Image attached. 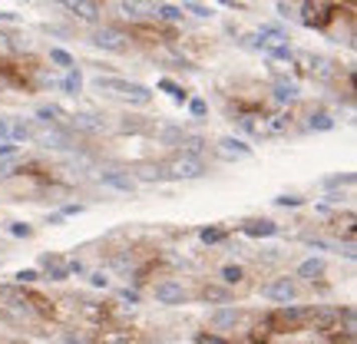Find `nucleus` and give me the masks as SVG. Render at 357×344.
Wrapping results in <instances>:
<instances>
[{"instance_id":"obj_1","label":"nucleus","mask_w":357,"mask_h":344,"mask_svg":"<svg viewBox=\"0 0 357 344\" xmlns=\"http://www.w3.org/2000/svg\"><path fill=\"white\" fill-rule=\"evenodd\" d=\"M205 176V162L195 159V156H175L166 166V179H202Z\"/></svg>"},{"instance_id":"obj_2","label":"nucleus","mask_w":357,"mask_h":344,"mask_svg":"<svg viewBox=\"0 0 357 344\" xmlns=\"http://www.w3.org/2000/svg\"><path fill=\"white\" fill-rule=\"evenodd\" d=\"M70 17H76L79 24H99L103 20V7L99 0H56Z\"/></svg>"},{"instance_id":"obj_3","label":"nucleus","mask_w":357,"mask_h":344,"mask_svg":"<svg viewBox=\"0 0 357 344\" xmlns=\"http://www.w3.org/2000/svg\"><path fill=\"white\" fill-rule=\"evenodd\" d=\"M93 47L106 50V53H123V50L129 47V37L119 27H99V30L93 33Z\"/></svg>"},{"instance_id":"obj_4","label":"nucleus","mask_w":357,"mask_h":344,"mask_svg":"<svg viewBox=\"0 0 357 344\" xmlns=\"http://www.w3.org/2000/svg\"><path fill=\"white\" fill-rule=\"evenodd\" d=\"M294 295H298V288H294L291 278H278L265 288V298H268V301H278V304H291Z\"/></svg>"},{"instance_id":"obj_5","label":"nucleus","mask_w":357,"mask_h":344,"mask_svg":"<svg viewBox=\"0 0 357 344\" xmlns=\"http://www.w3.org/2000/svg\"><path fill=\"white\" fill-rule=\"evenodd\" d=\"M119 10H123V17H129V20H149V17H156V4L152 0H119Z\"/></svg>"},{"instance_id":"obj_6","label":"nucleus","mask_w":357,"mask_h":344,"mask_svg":"<svg viewBox=\"0 0 357 344\" xmlns=\"http://www.w3.org/2000/svg\"><path fill=\"white\" fill-rule=\"evenodd\" d=\"M152 295H156L159 304H182L185 301V288L179 281H159L156 288H152Z\"/></svg>"},{"instance_id":"obj_7","label":"nucleus","mask_w":357,"mask_h":344,"mask_svg":"<svg viewBox=\"0 0 357 344\" xmlns=\"http://www.w3.org/2000/svg\"><path fill=\"white\" fill-rule=\"evenodd\" d=\"M308 318V311H301V308H294V304H278V311L271 314V324H281V328H294V324H301V321Z\"/></svg>"},{"instance_id":"obj_8","label":"nucleus","mask_w":357,"mask_h":344,"mask_svg":"<svg viewBox=\"0 0 357 344\" xmlns=\"http://www.w3.org/2000/svg\"><path fill=\"white\" fill-rule=\"evenodd\" d=\"M208 324H212V331H231L238 324V308H218V311L208 314Z\"/></svg>"},{"instance_id":"obj_9","label":"nucleus","mask_w":357,"mask_h":344,"mask_svg":"<svg viewBox=\"0 0 357 344\" xmlns=\"http://www.w3.org/2000/svg\"><path fill=\"white\" fill-rule=\"evenodd\" d=\"M218 152H222L225 159H248V156H252V146L242 143V139L225 136V139H218Z\"/></svg>"},{"instance_id":"obj_10","label":"nucleus","mask_w":357,"mask_h":344,"mask_svg":"<svg viewBox=\"0 0 357 344\" xmlns=\"http://www.w3.org/2000/svg\"><path fill=\"white\" fill-rule=\"evenodd\" d=\"M37 143L43 146V149H73V139L66 136L63 129H47V133H40Z\"/></svg>"},{"instance_id":"obj_11","label":"nucleus","mask_w":357,"mask_h":344,"mask_svg":"<svg viewBox=\"0 0 357 344\" xmlns=\"http://www.w3.org/2000/svg\"><path fill=\"white\" fill-rule=\"evenodd\" d=\"M123 99H126V103H136V106H149L152 103V89H146L143 83H129L126 93H123Z\"/></svg>"},{"instance_id":"obj_12","label":"nucleus","mask_w":357,"mask_h":344,"mask_svg":"<svg viewBox=\"0 0 357 344\" xmlns=\"http://www.w3.org/2000/svg\"><path fill=\"white\" fill-rule=\"evenodd\" d=\"M258 43H262L265 50H271V47H278V43H288V37H285L281 27H262V30H258Z\"/></svg>"},{"instance_id":"obj_13","label":"nucleus","mask_w":357,"mask_h":344,"mask_svg":"<svg viewBox=\"0 0 357 344\" xmlns=\"http://www.w3.org/2000/svg\"><path fill=\"white\" fill-rule=\"evenodd\" d=\"M103 185H112V189H119V192H133L136 189V179L133 176H123V172H103Z\"/></svg>"},{"instance_id":"obj_14","label":"nucleus","mask_w":357,"mask_h":344,"mask_svg":"<svg viewBox=\"0 0 357 344\" xmlns=\"http://www.w3.org/2000/svg\"><path fill=\"white\" fill-rule=\"evenodd\" d=\"M245 232L252 235V239H268V235H275V232H278V225H275V222H268V218H262V222L255 218V222H248V225H245Z\"/></svg>"},{"instance_id":"obj_15","label":"nucleus","mask_w":357,"mask_h":344,"mask_svg":"<svg viewBox=\"0 0 357 344\" xmlns=\"http://www.w3.org/2000/svg\"><path fill=\"white\" fill-rule=\"evenodd\" d=\"M298 275H301V278H317V275H324V258H308V262H301Z\"/></svg>"},{"instance_id":"obj_16","label":"nucleus","mask_w":357,"mask_h":344,"mask_svg":"<svg viewBox=\"0 0 357 344\" xmlns=\"http://www.w3.org/2000/svg\"><path fill=\"white\" fill-rule=\"evenodd\" d=\"M298 96V83H288V80H281L275 86V99H281V103H291V99Z\"/></svg>"},{"instance_id":"obj_17","label":"nucleus","mask_w":357,"mask_h":344,"mask_svg":"<svg viewBox=\"0 0 357 344\" xmlns=\"http://www.w3.org/2000/svg\"><path fill=\"white\" fill-rule=\"evenodd\" d=\"M99 344H136V341H133V334H129V331H106Z\"/></svg>"},{"instance_id":"obj_18","label":"nucleus","mask_w":357,"mask_h":344,"mask_svg":"<svg viewBox=\"0 0 357 344\" xmlns=\"http://www.w3.org/2000/svg\"><path fill=\"white\" fill-rule=\"evenodd\" d=\"M73 126L83 129V133H96V129L103 126V123L96 120V116H73Z\"/></svg>"},{"instance_id":"obj_19","label":"nucleus","mask_w":357,"mask_h":344,"mask_svg":"<svg viewBox=\"0 0 357 344\" xmlns=\"http://www.w3.org/2000/svg\"><path fill=\"white\" fill-rule=\"evenodd\" d=\"M60 86H63L70 96H76L79 89H83V80H79V73H76V70H70V73H66V80L60 83Z\"/></svg>"},{"instance_id":"obj_20","label":"nucleus","mask_w":357,"mask_h":344,"mask_svg":"<svg viewBox=\"0 0 357 344\" xmlns=\"http://www.w3.org/2000/svg\"><path fill=\"white\" fill-rule=\"evenodd\" d=\"M156 17H162V20H169V24H179L182 20V7H172V4H166V7H159Z\"/></svg>"},{"instance_id":"obj_21","label":"nucleus","mask_w":357,"mask_h":344,"mask_svg":"<svg viewBox=\"0 0 357 344\" xmlns=\"http://www.w3.org/2000/svg\"><path fill=\"white\" fill-rule=\"evenodd\" d=\"M242 278H245V272H242L238 265H225V268H222V281H225V285H238Z\"/></svg>"},{"instance_id":"obj_22","label":"nucleus","mask_w":357,"mask_h":344,"mask_svg":"<svg viewBox=\"0 0 357 344\" xmlns=\"http://www.w3.org/2000/svg\"><path fill=\"white\" fill-rule=\"evenodd\" d=\"M50 60H53L56 66H66V70H73V56L66 53V50H60V47H53V50H50Z\"/></svg>"},{"instance_id":"obj_23","label":"nucleus","mask_w":357,"mask_h":344,"mask_svg":"<svg viewBox=\"0 0 357 344\" xmlns=\"http://www.w3.org/2000/svg\"><path fill=\"white\" fill-rule=\"evenodd\" d=\"M139 179H146V182L156 179V182H159V179H166V169H162V166H143V169H139Z\"/></svg>"},{"instance_id":"obj_24","label":"nucleus","mask_w":357,"mask_h":344,"mask_svg":"<svg viewBox=\"0 0 357 344\" xmlns=\"http://www.w3.org/2000/svg\"><path fill=\"white\" fill-rule=\"evenodd\" d=\"M331 126H334V120L327 116V112H317V116H311V129H317V133H327Z\"/></svg>"},{"instance_id":"obj_25","label":"nucleus","mask_w":357,"mask_h":344,"mask_svg":"<svg viewBox=\"0 0 357 344\" xmlns=\"http://www.w3.org/2000/svg\"><path fill=\"white\" fill-rule=\"evenodd\" d=\"M185 156H195V159H198V152H202V149H205V139H198V136H189V139H185Z\"/></svg>"},{"instance_id":"obj_26","label":"nucleus","mask_w":357,"mask_h":344,"mask_svg":"<svg viewBox=\"0 0 357 344\" xmlns=\"http://www.w3.org/2000/svg\"><path fill=\"white\" fill-rule=\"evenodd\" d=\"M159 86L166 89V93H172V99H175V103H185V93H182V89H179V86H175L172 80H162V83H159Z\"/></svg>"},{"instance_id":"obj_27","label":"nucleus","mask_w":357,"mask_h":344,"mask_svg":"<svg viewBox=\"0 0 357 344\" xmlns=\"http://www.w3.org/2000/svg\"><path fill=\"white\" fill-rule=\"evenodd\" d=\"M10 235H17V239H30L33 228H30V225H24V222H14V225H10Z\"/></svg>"},{"instance_id":"obj_28","label":"nucleus","mask_w":357,"mask_h":344,"mask_svg":"<svg viewBox=\"0 0 357 344\" xmlns=\"http://www.w3.org/2000/svg\"><path fill=\"white\" fill-rule=\"evenodd\" d=\"M268 53L275 56V60H291V47H288V43H278V47H271Z\"/></svg>"},{"instance_id":"obj_29","label":"nucleus","mask_w":357,"mask_h":344,"mask_svg":"<svg viewBox=\"0 0 357 344\" xmlns=\"http://www.w3.org/2000/svg\"><path fill=\"white\" fill-rule=\"evenodd\" d=\"M225 235L218 232V228H202V242H205V245H215V242H222Z\"/></svg>"},{"instance_id":"obj_30","label":"nucleus","mask_w":357,"mask_h":344,"mask_svg":"<svg viewBox=\"0 0 357 344\" xmlns=\"http://www.w3.org/2000/svg\"><path fill=\"white\" fill-rule=\"evenodd\" d=\"M350 182H354L350 172H344V176H331V179H327V189H334V185H350Z\"/></svg>"},{"instance_id":"obj_31","label":"nucleus","mask_w":357,"mask_h":344,"mask_svg":"<svg viewBox=\"0 0 357 344\" xmlns=\"http://www.w3.org/2000/svg\"><path fill=\"white\" fill-rule=\"evenodd\" d=\"M37 116H40L43 123H50L53 116H60V109H56V106H40V109H37Z\"/></svg>"},{"instance_id":"obj_32","label":"nucleus","mask_w":357,"mask_h":344,"mask_svg":"<svg viewBox=\"0 0 357 344\" xmlns=\"http://www.w3.org/2000/svg\"><path fill=\"white\" fill-rule=\"evenodd\" d=\"M10 136L14 139H30V126H27V123H17V126L10 129Z\"/></svg>"},{"instance_id":"obj_33","label":"nucleus","mask_w":357,"mask_h":344,"mask_svg":"<svg viewBox=\"0 0 357 344\" xmlns=\"http://www.w3.org/2000/svg\"><path fill=\"white\" fill-rule=\"evenodd\" d=\"M185 7H189V14H195V17H212V10H208V7H202V4H195V0H189Z\"/></svg>"},{"instance_id":"obj_34","label":"nucleus","mask_w":357,"mask_h":344,"mask_svg":"<svg viewBox=\"0 0 357 344\" xmlns=\"http://www.w3.org/2000/svg\"><path fill=\"white\" fill-rule=\"evenodd\" d=\"M17 281H20V285H30V281H37V272H33V268H24V272H17Z\"/></svg>"},{"instance_id":"obj_35","label":"nucleus","mask_w":357,"mask_h":344,"mask_svg":"<svg viewBox=\"0 0 357 344\" xmlns=\"http://www.w3.org/2000/svg\"><path fill=\"white\" fill-rule=\"evenodd\" d=\"M189 109H192V116H205V112H208V106L202 103V99H192V103H189Z\"/></svg>"},{"instance_id":"obj_36","label":"nucleus","mask_w":357,"mask_h":344,"mask_svg":"<svg viewBox=\"0 0 357 344\" xmlns=\"http://www.w3.org/2000/svg\"><path fill=\"white\" fill-rule=\"evenodd\" d=\"M66 275H70V268H63V265H53V272H50V278H53V281H63Z\"/></svg>"},{"instance_id":"obj_37","label":"nucleus","mask_w":357,"mask_h":344,"mask_svg":"<svg viewBox=\"0 0 357 344\" xmlns=\"http://www.w3.org/2000/svg\"><path fill=\"white\" fill-rule=\"evenodd\" d=\"M119 298H123V301H129V304H136V301H139V295H136V291H129V288H123V291H119Z\"/></svg>"},{"instance_id":"obj_38","label":"nucleus","mask_w":357,"mask_h":344,"mask_svg":"<svg viewBox=\"0 0 357 344\" xmlns=\"http://www.w3.org/2000/svg\"><path fill=\"white\" fill-rule=\"evenodd\" d=\"M205 298H212V301H222L225 291H222V288H205Z\"/></svg>"},{"instance_id":"obj_39","label":"nucleus","mask_w":357,"mask_h":344,"mask_svg":"<svg viewBox=\"0 0 357 344\" xmlns=\"http://www.w3.org/2000/svg\"><path fill=\"white\" fill-rule=\"evenodd\" d=\"M278 205H301V199H294V195H281V199H275Z\"/></svg>"},{"instance_id":"obj_40","label":"nucleus","mask_w":357,"mask_h":344,"mask_svg":"<svg viewBox=\"0 0 357 344\" xmlns=\"http://www.w3.org/2000/svg\"><path fill=\"white\" fill-rule=\"evenodd\" d=\"M89 285H96V288H106V278H103V275H89Z\"/></svg>"},{"instance_id":"obj_41","label":"nucleus","mask_w":357,"mask_h":344,"mask_svg":"<svg viewBox=\"0 0 357 344\" xmlns=\"http://www.w3.org/2000/svg\"><path fill=\"white\" fill-rule=\"evenodd\" d=\"M10 50H14V47H10V37L0 33V53H10Z\"/></svg>"},{"instance_id":"obj_42","label":"nucleus","mask_w":357,"mask_h":344,"mask_svg":"<svg viewBox=\"0 0 357 344\" xmlns=\"http://www.w3.org/2000/svg\"><path fill=\"white\" fill-rule=\"evenodd\" d=\"M10 136V126H7V120H0V143Z\"/></svg>"},{"instance_id":"obj_43","label":"nucleus","mask_w":357,"mask_h":344,"mask_svg":"<svg viewBox=\"0 0 357 344\" xmlns=\"http://www.w3.org/2000/svg\"><path fill=\"white\" fill-rule=\"evenodd\" d=\"M10 152H14V146H10V143H0V159H4V156H10Z\"/></svg>"},{"instance_id":"obj_44","label":"nucleus","mask_w":357,"mask_h":344,"mask_svg":"<svg viewBox=\"0 0 357 344\" xmlns=\"http://www.w3.org/2000/svg\"><path fill=\"white\" fill-rule=\"evenodd\" d=\"M0 20H7V24H14L17 17H14V14H7V10H0Z\"/></svg>"},{"instance_id":"obj_45","label":"nucleus","mask_w":357,"mask_h":344,"mask_svg":"<svg viewBox=\"0 0 357 344\" xmlns=\"http://www.w3.org/2000/svg\"><path fill=\"white\" fill-rule=\"evenodd\" d=\"M66 344H89V341H83V337H66Z\"/></svg>"},{"instance_id":"obj_46","label":"nucleus","mask_w":357,"mask_h":344,"mask_svg":"<svg viewBox=\"0 0 357 344\" xmlns=\"http://www.w3.org/2000/svg\"><path fill=\"white\" fill-rule=\"evenodd\" d=\"M218 4H225V7H235V0H218Z\"/></svg>"}]
</instances>
